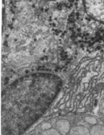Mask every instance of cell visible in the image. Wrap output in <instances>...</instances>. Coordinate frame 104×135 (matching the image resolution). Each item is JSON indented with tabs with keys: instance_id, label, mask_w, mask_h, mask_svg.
Returning a JSON list of instances; mask_svg holds the SVG:
<instances>
[{
	"instance_id": "1",
	"label": "cell",
	"mask_w": 104,
	"mask_h": 135,
	"mask_svg": "<svg viewBox=\"0 0 104 135\" xmlns=\"http://www.w3.org/2000/svg\"><path fill=\"white\" fill-rule=\"evenodd\" d=\"M62 79L52 73H34L14 80L2 93V135H22L56 98Z\"/></svg>"
},
{
	"instance_id": "2",
	"label": "cell",
	"mask_w": 104,
	"mask_h": 135,
	"mask_svg": "<svg viewBox=\"0 0 104 135\" xmlns=\"http://www.w3.org/2000/svg\"><path fill=\"white\" fill-rule=\"evenodd\" d=\"M84 4L92 18L104 23V0H84Z\"/></svg>"
},
{
	"instance_id": "3",
	"label": "cell",
	"mask_w": 104,
	"mask_h": 135,
	"mask_svg": "<svg viewBox=\"0 0 104 135\" xmlns=\"http://www.w3.org/2000/svg\"><path fill=\"white\" fill-rule=\"evenodd\" d=\"M56 128L60 134H66L70 130V123L66 120H59L56 123Z\"/></svg>"
},
{
	"instance_id": "4",
	"label": "cell",
	"mask_w": 104,
	"mask_h": 135,
	"mask_svg": "<svg viewBox=\"0 0 104 135\" xmlns=\"http://www.w3.org/2000/svg\"><path fill=\"white\" fill-rule=\"evenodd\" d=\"M68 135H90V132L85 126H77L69 130Z\"/></svg>"
},
{
	"instance_id": "5",
	"label": "cell",
	"mask_w": 104,
	"mask_h": 135,
	"mask_svg": "<svg viewBox=\"0 0 104 135\" xmlns=\"http://www.w3.org/2000/svg\"><path fill=\"white\" fill-rule=\"evenodd\" d=\"M90 135H104V126L95 125L90 129Z\"/></svg>"
},
{
	"instance_id": "6",
	"label": "cell",
	"mask_w": 104,
	"mask_h": 135,
	"mask_svg": "<svg viewBox=\"0 0 104 135\" xmlns=\"http://www.w3.org/2000/svg\"><path fill=\"white\" fill-rule=\"evenodd\" d=\"M41 135H61L60 133L55 129H49L48 130H45L41 133Z\"/></svg>"
},
{
	"instance_id": "7",
	"label": "cell",
	"mask_w": 104,
	"mask_h": 135,
	"mask_svg": "<svg viewBox=\"0 0 104 135\" xmlns=\"http://www.w3.org/2000/svg\"><path fill=\"white\" fill-rule=\"evenodd\" d=\"M85 120L86 122H87L90 124H92V125H95L96 123H97V120L92 116H87L85 118Z\"/></svg>"
},
{
	"instance_id": "8",
	"label": "cell",
	"mask_w": 104,
	"mask_h": 135,
	"mask_svg": "<svg viewBox=\"0 0 104 135\" xmlns=\"http://www.w3.org/2000/svg\"><path fill=\"white\" fill-rule=\"evenodd\" d=\"M51 124H50L49 123H47V122L43 123V124L41 125V129H43V131H45V130H48V129H51Z\"/></svg>"
},
{
	"instance_id": "9",
	"label": "cell",
	"mask_w": 104,
	"mask_h": 135,
	"mask_svg": "<svg viewBox=\"0 0 104 135\" xmlns=\"http://www.w3.org/2000/svg\"><path fill=\"white\" fill-rule=\"evenodd\" d=\"M101 113L104 115V101L102 103V104H101Z\"/></svg>"
}]
</instances>
